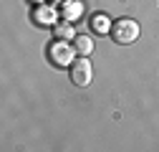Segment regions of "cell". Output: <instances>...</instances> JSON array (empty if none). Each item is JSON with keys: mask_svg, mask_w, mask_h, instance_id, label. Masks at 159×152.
Returning <instances> with one entry per match:
<instances>
[{"mask_svg": "<svg viewBox=\"0 0 159 152\" xmlns=\"http://www.w3.org/2000/svg\"><path fill=\"white\" fill-rule=\"evenodd\" d=\"M76 46H71L68 41H61V38H56V41L48 46V59L53 66H71L76 61Z\"/></svg>", "mask_w": 159, "mask_h": 152, "instance_id": "1", "label": "cell"}, {"mask_svg": "<svg viewBox=\"0 0 159 152\" xmlns=\"http://www.w3.org/2000/svg\"><path fill=\"white\" fill-rule=\"evenodd\" d=\"M91 79H93V66H91V61L86 59H76L73 64H71V81L76 84V86H89L91 84Z\"/></svg>", "mask_w": 159, "mask_h": 152, "instance_id": "3", "label": "cell"}, {"mask_svg": "<svg viewBox=\"0 0 159 152\" xmlns=\"http://www.w3.org/2000/svg\"><path fill=\"white\" fill-rule=\"evenodd\" d=\"M73 46H76V51L81 53V56H89L91 51H93V41L89 36H76V41H73Z\"/></svg>", "mask_w": 159, "mask_h": 152, "instance_id": "8", "label": "cell"}, {"mask_svg": "<svg viewBox=\"0 0 159 152\" xmlns=\"http://www.w3.org/2000/svg\"><path fill=\"white\" fill-rule=\"evenodd\" d=\"M53 33H56V38H61V41H71V38H76V33H73V28H71V21L56 23V26H53Z\"/></svg>", "mask_w": 159, "mask_h": 152, "instance_id": "7", "label": "cell"}, {"mask_svg": "<svg viewBox=\"0 0 159 152\" xmlns=\"http://www.w3.org/2000/svg\"><path fill=\"white\" fill-rule=\"evenodd\" d=\"M111 26H114V23L109 21V18H106L104 13H98V15H93V18H91V28H93L98 36H104V33H111Z\"/></svg>", "mask_w": 159, "mask_h": 152, "instance_id": "6", "label": "cell"}, {"mask_svg": "<svg viewBox=\"0 0 159 152\" xmlns=\"http://www.w3.org/2000/svg\"><path fill=\"white\" fill-rule=\"evenodd\" d=\"M63 15H66V21H78L84 15V3L81 0H66L63 3Z\"/></svg>", "mask_w": 159, "mask_h": 152, "instance_id": "5", "label": "cell"}, {"mask_svg": "<svg viewBox=\"0 0 159 152\" xmlns=\"http://www.w3.org/2000/svg\"><path fill=\"white\" fill-rule=\"evenodd\" d=\"M111 38H114L116 43H121V46L134 43L136 38H139V23L131 21V18H121V21H116L111 26Z\"/></svg>", "mask_w": 159, "mask_h": 152, "instance_id": "2", "label": "cell"}, {"mask_svg": "<svg viewBox=\"0 0 159 152\" xmlns=\"http://www.w3.org/2000/svg\"><path fill=\"white\" fill-rule=\"evenodd\" d=\"M33 18H35V23H41V26H56L58 10H56V5H41V8H35Z\"/></svg>", "mask_w": 159, "mask_h": 152, "instance_id": "4", "label": "cell"}]
</instances>
